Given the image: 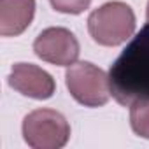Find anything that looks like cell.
<instances>
[{
  "instance_id": "6da1fadb",
  "label": "cell",
  "mask_w": 149,
  "mask_h": 149,
  "mask_svg": "<svg viewBox=\"0 0 149 149\" xmlns=\"http://www.w3.org/2000/svg\"><path fill=\"white\" fill-rule=\"evenodd\" d=\"M112 95L123 105L149 97V25L135 37L111 68Z\"/></svg>"
},
{
  "instance_id": "7a4b0ae2",
  "label": "cell",
  "mask_w": 149,
  "mask_h": 149,
  "mask_svg": "<svg viewBox=\"0 0 149 149\" xmlns=\"http://www.w3.org/2000/svg\"><path fill=\"white\" fill-rule=\"evenodd\" d=\"M137 19L133 9L121 0L105 2L88 16L90 37L104 47H116L133 37Z\"/></svg>"
},
{
  "instance_id": "3957f363",
  "label": "cell",
  "mask_w": 149,
  "mask_h": 149,
  "mask_svg": "<svg viewBox=\"0 0 149 149\" xmlns=\"http://www.w3.org/2000/svg\"><path fill=\"white\" fill-rule=\"evenodd\" d=\"M65 84L70 97L84 107H102L112 95L109 74L90 61L72 63L65 72Z\"/></svg>"
},
{
  "instance_id": "277c9868",
  "label": "cell",
  "mask_w": 149,
  "mask_h": 149,
  "mask_svg": "<svg viewBox=\"0 0 149 149\" xmlns=\"http://www.w3.org/2000/svg\"><path fill=\"white\" fill-rule=\"evenodd\" d=\"M21 133L32 149H60L70 139V125L54 109H35L25 116Z\"/></svg>"
},
{
  "instance_id": "5b68a950",
  "label": "cell",
  "mask_w": 149,
  "mask_h": 149,
  "mask_svg": "<svg viewBox=\"0 0 149 149\" xmlns=\"http://www.w3.org/2000/svg\"><path fill=\"white\" fill-rule=\"evenodd\" d=\"M33 53L46 63L56 67H70L81 53L79 40L68 28L51 26L42 30L33 40Z\"/></svg>"
},
{
  "instance_id": "8992f818",
  "label": "cell",
  "mask_w": 149,
  "mask_h": 149,
  "mask_svg": "<svg viewBox=\"0 0 149 149\" xmlns=\"http://www.w3.org/2000/svg\"><path fill=\"white\" fill-rule=\"evenodd\" d=\"M7 83L14 91L33 100H47L56 91L53 76L33 63H14Z\"/></svg>"
},
{
  "instance_id": "52a82bcc",
  "label": "cell",
  "mask_w": 149,
  "mask_h": 149,
  "mask_svg": "<svg viewBox=\"0 0 149 149\" xmlns=\"http://www.w3.org/2000/svg\"><path fill=\"white\" fill-rule=\"evenodd\" d=\"M35 16V0H0V35H21Z\"/></svg>"
},
{
  "instance_id": "ba28073f",
  "label": "cell",
  "mask_w": 149,
  "mask_h": 149,
  "mask_svg": "<svg viewBox=\"0 0 149 149\" xmlns=\"http://www.w3.org/2000/svg\"><path fill=\"white\" fill-rule=\"evenodd\" d=\"M130 125L135 135L149 140V97H137L130 102Z\"/></svg>"
},
{
  "instance_id": "9c48e42d",
  "label": "cell",
  "mask_w": 149,
  "mask_h": 149,
  "mask_svg": "<svg viewBox=\"0 0 149 149\" xmlns=\"http://www.w3.org/2000/svg\"><path fill=\"white\" fill-rule=\"evenodd\" d=\"M54 11L61 14H81L84 13L93 0H49Z\"/></svg>"
},
{
  "instance_id": "30bf717a",
  "label": "cell",
  "mask_w": 149,
  "mask_h": 149,
  "mask_svg": "<svg viewBox=\"0 0 149 149\" xmlns=\"http://www.w3.org/2000/svg\"><path fill=\"white\" fill-rule=\"evenodd\" d=\"M146 16H147V25H149V2H147V9H146Z\"/></svg>"
}]
</instances>
